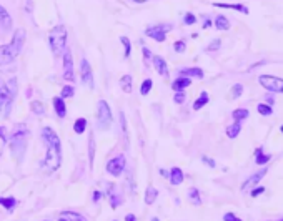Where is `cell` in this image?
<instances>
[{
    "instance_id": "6da1fadb",
    "label": "cell",
    "mask_w": 283,
    "mask_h": 221,
    "mask_svg": "<svg viewBox=\"0 0 283 221\" xmlns=\"http://www.w3.org/2000/svg\"><path fill=\"white\" fill-rule=\"evenodd\" d=\"M42 138L45 145L49 146V150H47V157L42 163V168L47 171V173H52L55 171L58 166H60V162H62V143H60V138L55 131L52 128H44L42 130Z\"/></svg>"
},
{
    "instance_id": "7a4b0ae2",
    "label": "cell",
    "mask_w": 283,
    "mask_h": 221,
    "mask_svg": "<svg viewBox=\"0 0 283 221\" xmlns=\"http://www.w3.org/2000/svg\"><path fill=\"white\" fill-rule=\"evenodd\" d=\"M24 42H25V30L18 29L15 33H13V38L10 40V43L0 47V67L12 63L13 60L20 55Z\"/></svg>"
},
{
    "instance_id": "3957f363",
    "label": "cell",
    "mask_w": 283,
    "mask_h": 221,
    "mask_svg": "<svg viewBox=\"0 0 283 221\" xmlns=\"http://www.w3.org/2000/svg\"><path fill=\"white\" fill-rule=\"evenodd\" d=\"M17 78L0 80V115L7 118L10 115L13 100L17 97Z\"/></svg>"
},
{
    "instance_id": "277c9868",
    "label": "cell",
    "mask_w": 283,
    "mask_h": 221,
    "mask_svg": "<svg viewBox=\"0 0 283 221\" xmlns=\"http://www.w3.org/2000/svg\"><path fill=\"white\" fill-rule=\"evenodd\" d=\"M49 43H50V49L53 52V55L55 57L62 55L64 50L67 49V29L64 25H57L55 29L50 32Z\"/></svg>"
},
{
    "instance_id": "5b68a950",
    "label": "cell",
    "mask_w": 283,
    "mask_h": 221,
    "mask_svg": "<svg viewBox=\"0 0 283 221\" xmlns=\"http://www.w3.org/2000/svg\"><path fill=\"white\" fill-rule=\"evenodd\" d=\"M10 148H12L13 157H15L17 160H22L25 148H27V130H25V126H20L17 131L12 133Z\"/></svg>"
},
{
    "instance_id": "8992f818",
    "label": "cell",
    "mask_w": 283,
    "mask_h": 221,
    "mask_svg": "<svg viewBox=\"0 0 283 221\" xmlns=\"http://www.w3.org/2000/svg\"><path fill=\"white\" fill-rule=\"evenodd\" d=\"M98 108H97V120H98V128L100 130H107L110 128L112 125V112L110 106L105 100H100L98 102Z\"/></svg>"
},
{
    "instance_id": "52a82bcc",
    "label": "cell",
    "mask_w": 283,
    "mask_h": 221,
    "mask_svg": "<svg viewBox=\"0 0 283 221\" xmlns=\"http://www.w3.org/2000/svg\"><path fill=\"white\" fill-rule=\"evenodd\" d=\"M258 82L267 90L275 93H283V78L273 77V75H260Z\"/></svg>"
},
{
    "instance_id": "ba28073f",
    "label": "cell",
    "mask_w": 283,
    "mask_h": 221,
    "mask_svg": "<svg viewBox=\"0 0 283 221\" xmlns=\"http://www.w3.org/2000/svg\"><path fill=\"white\" fill-rule=\"evenodd\" d=\"M80 78H82V83L89 86V89H93V86H95V83H93L92 67H90L89 60H87V58L80 60Z\"/></svg>"
},
{
    "instance_id": "9c48e42d",
    "label": "cell",
    "mask_w": 283,
    "mask_h": 221,
    "mask_svg": "<svg viewBox=\"0 0 283 221\" xmlns=\"http://www.w3.org/2000/svg\"><path fill=\"white\" fill-rule=\"evenodd\" d=\"M168 30H170V25H155L145 30V35L153 38L155 42H165Z\"/></svg>"
},
{
    "instance_id": "30bf717a",
    "label": "cell",
    "mask_w": 283,
    "mask_h": 221,
    "mask_svg": "<svg viewBox=\"0 0 283 221\" xmlns=\"http://www.w3.org/2000/svg\"><path fill=\"white\" fill-rule=\"evenodd\" d=\"M64 78L67 80V82H73V78H75V73H73V58H72L70 49L64 50Z\"/></svg>"
},
{
    "instance_id": "8fae6325",
    "label": "cell",
    "mask_w": 283,
    "mask_h": 221,
    "mask_svg": "<svg viewBox=\"0 0 283 221\" xmlns=\"http://www.w3.org/2000/svg\"><path fill=\"white\" fill-rule=\"evenodd\" d=\"M125 168V157L124 155H118L115 158H112L109 163H107V171L110 173L113 176H118L120 173L124 171Z\"/></svg>"
},
{
    "instance_id": "7c38bea8",
    "label": "cell",
    "mask_w": 283,
    "mask_h": 221,
    "mask_svg": "<svg viewBox=\"0 0 283 221\" xmlns=\"http://www.w3.org/2000/svg\"><path fill=\"white\" fill-rule=\"evenodd\" d=\"M267 175V168H264L261 171H258V173H255V175H252L250 178L247 180V182L244 183V186H241V191L244 193H247V191H250L253 186H257L260 182H261V178H264Z\"/></svg>"
},
{
    "instance_id": "4fadbf2b",
    "label": "cell",
    "mask_w": 283,
    "mask_h": 221,
    "mask_svg": "<svg viewBox=\"0 0 283 221\" xmlns=\"http://www.w3.org/2000/svg\"><path fill=\"white\" fill-rule=\"evenodd\" d=\"M0 29L4 32H10L12 30V17L9 15L5 7L0 5Z\"/></svg>"
},
{
    "instance_id": "5bb4252c",
    "label": "cell",
    "mask_w": 283,
    "mask_h": 221,
    "mask_svg": "<svg viewBox=\"0 0 283 221\" xmlns=\"http://www.w3.org/2000/svg\"><path fill=\"white\" fill-rule=\"evenodd\" d=\"M153 65H155V70L160 77L167 78L168 77V67H167V62L161 57H153Z\"/></svg>"
},
{
    "instance_id": "9a60e30c",
    "label": "cell",
    "mask_w": 283,
    "mask_h": 221,
    "mask_svg": "<svg viewBox=\"0 0 283 221\" xmlns=\"http://www.w3.org/2000/svg\"><path fill=\"white\" fill-rule=\"evenodd\" d=\"M213 7H218V9H232V10H238L241 13H250V10H248V7L241 5V4H220V2H215Z\"/></svg>"
},
{
    "instance_id": "2e32d148",
    "label": "cell",
    "mask_w": 283,
    "mask_h": 221,
    "mask_svg": "<svg viewBox=\"0 0 283 221\" xmlns=\"http://www.w3.org/2000/svg\"><path fill=\"white\" fill-rule=\"evenodd\" d=\"M52 103H53V108H55V113L60 117V118H64L67 115V106H65V102H64V98H53L52 100Z\"/></svg>"
},
{
    "instance_id": "e0dca14e",
    "label": "cell",
    "mask_w": 283,
    "mask_h": 221,
    "mask_svg": "<svg viewBox=\"0 0 283 221\" xmlns=\"http://www.w3.org/2000/svg\"><path fill=\"white\" fill-rule=\"evenodd\" d=\"M181 77H197V78H204V70L198 69V67H190V69H181L180 70Z\"/></svg>"
},
{
    "instance_id": "ac0fdd59",
    "label": "cell",
    "mask_w": 283,
    "mask_h": 221,
    "mask_svg": "<svg viewBox=\"0 0 283 221\" xmlns=\"http://www.w3.org/2000/svg\"><path fill=\"white\" fill-rule=\"evenodd\" d=\"M168 180H170L172 185H181L184 183V171L180 168H172L170 175H168Z\"/></svg>"
},
{
    "instance_id": "d6986e66",
    "label": "cell",
    "mask_w": 283,
    "mask_h": 221,
    "mask_svg": "<svg viewBox=\"0 0 283 221\" xmlns=\"http://www.w3.org/2000/svg\"><path fill=\"white\" fill-rule=\"evenodd\" d=\"M190 85H192L190 78H188V77H180V78H177V80H175V82L172 83V89L177 90V92H181V90L187 89V86H190Z\"/></svg>"
},
{
    "instance_id": "ffe728a7",
    "label": "cell",
    "mask_w": 283,
    "mask_h": 221,
    "mask_svg": "<svg viewBox=\"0 0 283 221\" xmlns=\"http://www.w3.org/2000/svg\"><path fill=\"white\" fill-rule=\"evenodd\" d=\"M58 221H87L82 215L78 213H73V211H65L62 215L58 216Z\"/></svg>"
},
{
    "instance_id": "44dd1931",
    "label": "cell",
    "mask_w": 283,
    "mask_h": 221,
    "mask_svg": "<svg viewBox=\"0 0 283 221\" xmlns=\"http://www.w3.org/2000/svg\"><path fill=\"white\" fill-rule=\"evenodd\" d=\"M208 93L207 92H201L200 93V97L195 100V103H193V110H200V108H204V106L208 103Z\"/></svg>"
},
{
    "instance_id": "7402d4cb",
    "label": "cell",
    "mask_w": 283,
    "mask_h": 221,
    "mask_svg": "<svg viewBox=\"0 0 283 221\" xmlns=\"http://www.w3.org/2000/svg\"><path fill=\"white\" fill-rule=\"evenodd\" d=\"M215 27H217L218 30H228L230 29V22H228L227 17L218 15L217 18H215Z\"/></svg>"
},
{
    "instance_id": "603a6c76",
    "label": "cell",
    "mask_w": 283,
    "mask_h": 221,
    "mask_svg": "<svg viewBox=\"0 0 283 221\" xmlns=\"http://www.w3.org/2000/svg\"><path fill=\"white\" fill-rule=\"evenodd\" d=\"M157 196H158L157 190H155L153 186H148L147 191H145V203H147V205H152V203L155 202V200H157Z\"/></svg>"
},
{
    "instance_id": "cb8c5ba5",
    "label": "cell",
    "mask_w": 283,
    "mask_h": 221,
    "mask_svg": "<svg viewBox=\"0 0 283 221\" xmlns=\"http://www.w3.org/2000/svg\"><path fill=\"white\" fill-rule=\"evenodd\" d=\"M240 122H235L233 125H230L227 128V135H228V138H237L238 135H240Z\"/></svg>"
},
{
    "instance_id": "d4e9b609",
    "label": "cell",
    "mask_w": 283,
    "mask_h": 221,
    "mask_svg": "<svg viewBox=\"0 0 283 221\" xmlns=\"http://www.w3.org/2000/svg\"><path fill=\"white\" fill-rule=\"evenodd\" d=\"M248 115H250V112H248L247 108H238V110H235L232 113V117H233L235 122H241V120L248 118Z\"/></svg>"
},
{
    "instance_id": "484cf974",
    "label": "cell",
    "mask_w": 283,
    "mask_h": 221,
    "mask_svg": "<svg viewBox=\"0 0 283 221\" xmlns=\"http://www.w3.org/2000/svg\"><path fill=\"white\" fill-rule=\"evenodd\" d=\"M87 128V120L85 118H78L75 123H73V131L77 133V135H82Z\"/></svg>"
},
{
    "instance_id": "4316f807",
    "label": "cell",
    "mask_w": 283,
    "mask_h": 221,
    "mask_svg": "<svg viewBox=\"0 0 283 221\" xmlns=\"http://www.w3.org/2000/svg\"><path fill=\"white\" fill-rule=\"evenodd\" d=\"M255 155H257V162H255L257 165H265L267 162H270V158H272L270 155H265L261 148H258L257 151H255Z\"/></svg>"
},
{
    "instance_id": "83f0119b",
    "label": "cell",
    "mask_w": 283,
    "mask_h": 221,
    "mask_svg": "<svg viewBox=\"0 0 283 221\" xmlns=\"http://www.w3.org/2000/svg\"><path fill=\"white\" fill-rule=\"evenodd\" d=\"M188 200L193 203V205H200L201 203V200H200V193H198V190L197 188H190L188 190Z\"/></svg>"
},
{
    "instance_id": "f1b7e54d",
    "label": "cell",
    "mask_w": 283,
    "mask_h": 221,
    "mask_svg": "<svg viewBox=\"0 0 283 221\" xmlns=\"http://www.w3.org/2000/svg\"><path fill=\"white\" fill-rule=\"evenodd\" d=\"M120 85H122V90L125 93H132V77L130 75H125L120 80Z\"/></svg>"
},
{
    "instance_id": "f546056e",
    "label": "cell",
    "mask_w": 283,
    "mask_h": 221,
    "mask_svg": "<svg viewBox=\"0 0 283 221\" xmlns=\"http://www.w3.org/2000/svg\"><path fill=\"white\" fill-rule=\"evenodd\" d=\"M241 93H244V85L241 83H235L233 86H232V90H230V100H235V98H238Z\"/></svg>"
},
{
    "instance_id": "4dcf8cb0",
    "label": "cell",
    "mask_w": 283,
    "mask_h": 221,
    "mask_svg": "<svg viewBox=\"0 0 283 221\" xmlns=\"http://www.w3.org/2000/svg\"><path fill=\"white\" fill-rule=\"evenodd\" d=\"M109 191H110V203H112L113 208H117V206H118L120 203H122V198L115 195V186H113V185H110Z\"/></svg>"
},
{
    "instance_id": "1f68e13d",
    "label": "cell",
    "mask_w": 283,
    "mask_h": 221,
    "mask_svg": "<svg viewBox=\"0 0 283 221\" xmlns=\"http://www.w3.org/2000/svg\"><path fill=\"white\" fill-rule=\"evenodd\" d=\"M257 110H258V113L260 115H264V117H270L272 113H273V108L270 105H265V103H260L258 106H257Z\"/></svg>"
},
{
    "instance_id": "d6a6232c",
    "label": "cell",
    "mask_w": 283,
    "mask_h": 221,
    "mask_svg": "<svg viewBox=\"0 0 283 221\" xmlns=\"http://www.w3.org/2000/svg\"><path fill=\"white\" fill-rule=\"evenodd\" d=\"M0 205L5 206L7 210H12L13 206H17V200L15 198H0Z\"/></svg>"
},
{
    "instance_id": "836d02e7",
    "label": "cell",
    "mask_w": 283,
    "mask_h": 221,
    "mask_svg": "<svg viewBox=\"0 0 283 221\" xmlns=\"http://www.w3.org/2000/svg\"><path fill=\"white\" fill-rule=\"evenodd\" d=\"M30 108L35 115H44L45 110H44V103L42 102H32L30 103Z\"/></svg>"
},
{
    "instance_id": "e575fe53",
    "label": "cell",
    "mask_w": 283,
    "mask_h": 221,
    "mask_svg": "<svg viewBox=\"0 0 283 221\" xmlns=\"http://www.w3.org/2000/svg\"><path fill=\"white\" fill-rule=\"evenodd\" d=\"M152 86H153V82L150 78H147V80H144V83H141V89H140V92H141V95H148V92L152 90Z\"/></svg>"
},
{
    "instance_id": "d590c367",
    "label": "cell",
    "mask_w": 283,
    "mask_h": 221,
    "mask_svg": "<svg viewBox=\"0 0 283 221\" xmlns=\"http://www.w3.org/2000/svg\"><path fill=\"white\" fill-rule=\"evenodd\" d=\"M120 42H122V45H124V49H125V58H129L130 57V50H132V45H130V40L127 38V37H122L120 38Z\"/></svg>"
},
{
    "instance_id": "8d00e7d4",
    "label": "cell",
    "mask_w": 283,
    "mask_h": 221,
    "mask_svg": "<svg viewBox=\"0 0 283 221\" xmlns=\"http://www.w3.org/2000/svg\"><path fill=\"white\" fill-rule=\"evenodd\" d=\"M73 93H75V90H73V86H72V85H67V86H64L62 97H60V98H72Z\"/></svg>"
},
{
    "instance_id": "74e56055",
    "label": "cell",
    "mask_w": 283,
    "mask_h": 221,
    "mask_svg": "<svg viewBox=\"0 0 283 221\" xmlns=\"http://www.w3.org/2000/svg\"><path fill=\"white\" fill-rule=\"evenodd\" d=\"M120 122H122V128H124V137H125V146H129V135H127V122H125V115L120 112Z\"/></svg>"
},
{
    "instance_id": "f35d334b",
    "label": "cell",
    "mask_w": 283,
    "mask_h": 221,
    "mask_svg": "<svg viewBox=\"0 0 283 221\" xmlns=\"http://www.w3.org/2000/svg\"><path fill=\"white\" fill-rule=\"evenodd\" d=\"M173 49H175V52L181 53V52H185V49H187V43L184 42V40H178V42H175Z\"/></svg>"
},
{
    "instance_id": "ab89813d",
    "label": "cell",
    "mask_w": 283,
    "mask_h": 221,
    "mask_svg": "<svg viewBox=\"0 0 283 221\" xmlns=\"http://www.w3.org/2000/svg\"><path fill=\"white\" fill-rule=\"evenodd\" d=\"M185 93L184 92H177V93H175V97H173V100H175V103H178V105H181V103H184L185 102Z\"/></svg>"
},
{
    "instance_id": "60d3db41",
    "label": "cell",
    "mask_w": 283,
    "mask_h": 221,
    "mask_svg": "<svg viewBox=\"0 0 283 221\" xmlns=\"http://www.w3.org/2000/svg\"><path fill=\"white\" fill-rule=\"evenodd\" d=\"M184 22H185L187 25H193L195 22H197V17H195L193 13H187V15L184 17Z\"/></svg>"
},
{
    "instance_id": "b9f144b4",
    "label": "cell",
    "mask_w": 283,
    "mask_h": 221,
    "mask_svg": "<svg viewBox=\"0 0 283 221\" xmlns=\"http://www.w3.org/2000/svg\"><path fill=\"white\" fill-rule=\"evenodd\" d=\"M220 45H221V40H218V38H217V40H213V43H210V45L207 47V50H208V52L218 50V49H220Z\"/></svg>"
},
{
    "instance_id": "7bdbcfd3",
    "label": "cell",
    "mask_w": 283,
    "mask_h": 221,
    "mask_svg": "<svg viewBox=\"0 0 283 221\" xmlns=\"http://www.w3.org/2000/svg\"><path fill=\"white\" fill-rule=\"evenodd\" d=\"M224 221H241V219L235 216L233 213H227V215L224 216Z\"/></svg>"
},
{
    "instance_id": "ee69618b",
    "label": "cell",
    "mask_w": 283,
    "mask_h": 221,
    "mask_svg": "<svg viewBox=\"0 0 283 221\" xmlns=\"http://www.w3.org/2000/svg\"><path fill=\"white\" fill-rule=\"evenodd\" d=\"M201 160H204V163H205V165H208V166H210V168H215V162H213L212 158H208V157H204V158H201Z\"/></svg>"
},
{
    "instance_id": "f6af8a7d",
    "label": "cell",
    "mask_w": 283,
    "mask_h": 221,
    "mask_svg": "<svg viewBox=\"0 0 283 221\" xmlns=\"http://www.w3.org/2000/svg\"><path fill=\"white\" fill-rule=\"evenodd\" d=\"M264 191H265L264 186H258L257 190H253V191H252V196H253V198H257V196L260 195V193H264Z\"/></svg>"
},
{
    "instance_id": "bcb514c9",
    "label": "cell",
    "mask_w": 283,
    "mask_h": 221,
    "mask_svg": "<svg viewBox=\"0 0 283 221\" xmlns=\"http://www.w3.org/2000/svg\"><path fill=\"white\" fill-rule=\"evenodd\" d=\"M144 55H145V62H148L150 60V57H152V52L147 49V47H144Z\"/></svg>"
},
{
    "instance_id": "7dc6e473",
    "label": "cell",
    "mask_w": 283,
    "mask_h": 221,
    "mask_svg": "<svg viewBox=\"0 0 283 221\" xmlns=\"http://www.w3.org/2000/svg\"><path fill=\"white\" fill-rule=\"evenodd\" d=\"M0 140H2V142H5V140H7V137H5V128H2V126H0Z\"/></svg>"
},
{
    "instance_id": "c3c4849f",
    "label": "cell",
    "mask_w": 283,
    "mask_h": 221,
    "mask_svg": "<svg viewBox=\"0 0 283 221\" xmlns=\"http://www.w3.org/2000/svg\"><path fill=\"white\" fill-rule=\"evenodd\" d=\"M90 160H93V138H90Z\"/></svg>"
},
{
    "instance_id": "681fc988",
    "label": "cell",
    "mask_w": 283,
    "mask_h": 221,
    "mask_svg": "<svg viewBox=\"0 0 283 221\" xmlns=\"http://www.w3.org/2000/svg\"><path fill=\"white\" fill-rule=\"evenodd\" d=\"M125 221H137V218H135V216H133V215H127Z\"/></svg>"
},
{
    "instance_id": "f907efd6",
    "label": "cell",
    "mask_w": 283,
    "mask_h": 221,
    "mask_svg": "<svg viewBox=\"0 0 283 221\" xmlns=\"http://www.w3.org/2000/svg\"><path fill=\"white\" fill-rule=\"evenodd\" d=\"M100 196H102V195H100L98 191H95V193H93V202H97V200H100Z\"/></svg>"
},
{
    "instance_id": "816d5d0a",
    "label": "cell",
    "mask_w": 283,
    "mask_h": 221,
    "mask_svg": "<svg viewBox=\"0 0 283 221\" xmlns=\"http://www.w3.org/2000/svg\"><path fill=\"white\" fill-rule=\"evenodd\" d=\"M160 175L164 176V178H168V171H165V170H160Z\"/></svg>"
},
{
    "instance_id": "f5cc1de1",
    "label": "cell",
    "mask_w": 283,
    "mask_h": 221,
    "mask_svg": "<svg viewBox=\"0 0 283 221\" xmlns=\"http://www.w3.org/2000/svg\"><path fill=\"white\" fill-rule=\"evenodd\" d=\"M212 25V22H210V20H205V24H204V29H208V27H210Z\"/></svg>"
},
{
    "instance_id": "db71d44e",
    "label": "cell",
    "mask_w": 283,
    "mask_h": 221,
    "mask_svg": "<svg viewBox=\"0 0 283 221\" xmlns=\"http://www.w3.org/2000/svg\"><path fill=\"white\" fill-rule=\"evenodd\" d=\"M132 2H137V4H144V2H148V0H132Z\"/></svg>"
},
{
    "instance_id": "11a10c76",
    "label": "cell",
    "mask_w": 283,
    "mask_h": 221,
    "mask_svg": "<svg viewBox=\"0 0 283 221\" xmlns=\"http://www.w3.org/2000/svg\"><path fill=\"white\" fill-rule=\"evenodd\" d=\"M152 221H158V219H157V218H153V219H152Z\"/></svg>"
},
{
    "instance_id": "9f6ffc18",
    "label": "cell",
    "mask_w": 283,
    "mask_h": 221,
    "mask_svg": "<svg viewBox=\"0 0 283 221\" xmlns=\"http://www.w3.org/2000/svg\"><path fill=\"white\" fill-rule=\"evenodd\" d=\"M281 133H283V125H281Z\"/></svg>"
},
{
    "instance_id": "6f0895ef",
    "label": "cell",
    "mask_w": 283,
    "mask_h": 221,
    "mask_svg": "<svg viewBox=\"0 0 283 221\" xmlns=\"http://www.w3.org/2000/svg\"><path fill=\"white\" fill-rule=\"evenodd\" d=\"M278 221H283V218H281V219H278Z\"/></svg>"
}]
</instances>
